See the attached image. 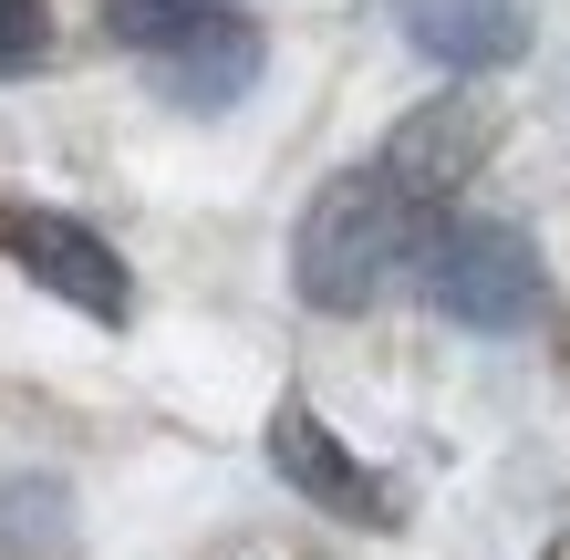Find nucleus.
I'll use <instances>...</instances> for the list:
<instances>
[{"mask_svg":"<svg viewBox=\"0 0 570 560\" xmlns=\"http://www.w3.org/2000/svg\"><path fill=\"white\" fill-rule=\"evenodd\" d=\"M435 228H446V208L374 156V167L332 177L312 208H301L291 281H301V302H312V312H363V302H384L405 271H425V239H435Z\"/></svg>","mask_w":570,"mask_h":560,"instance_id":"f257e3e1","label":"nucleus"},{"mask_svg":"<svg viewBox=\"0 0 570 560\" xmlns=\"http://www.w3.org/2000/svg\"><path fill=\"white\" fill-rule=\"evenodd\" d=\"M425 302L466 333H529L540 322V249L509 218H446L425 239Z\"/></svg>","mask_w":570,"mask_h":560,"instance_id":"f03ea898","label":"nucleus"},{"mask_svg":"<svg viewBox=\"0 0 570 560\" xmlns=\"http://www.w3.org/2000/svg\"><path fill=\"white\" fill-rule=\"evenodd\" d=\"M0 239H11V259L42 291H62V302H73L83 322H125V302H136V291H125V259L94 239L83 218H52V208H21V218H0Z\"/></svg>","mask_w":570,"mask_h":560,"instance_id":"7ed1b4c3","label":"nucleus"},{"mask_svg":"<svg viewBox=\"0 0 570 560\" xmlns=\"http://www.w3.org/2000/svg\"><path fill=\"white\" fill-rule=\"evenodd\" d=\"M271 468H281V478H291L312 509H332V519H394L384 478L363 468V456H353L343 436H332V425H322L312 405H301V394H291V405L271 415Z\"/></svg>","mask_w":570,"mask_h":560,"instance_id":"20e7f679","label":"nucleus"},{"mask_svg":"<svg viewBox=\"0 0 570 560\" xmlns=\"http://www.w3.org/2000/svg\"><path fill=\"white\" fill-rule=\"evenodd\" d=\"M405 42L435 62V73H498V62L529 52V11L519 0H394Z\"/></svg>","mask_w":570,"mask_h":560,"instance_id":"39448f33","label":"nucleus"},{"mask_svg":"<svg viewBox=\"0 0 570 560\" xmlns=\"http://www.w3.org/2000/svg\"><path fill=\"white\" fill-rule=\"evenodd\" d=\"M156 62H166V83H177V105H228V94L259 73V31L249 21H218V31H197V42L156 52Z\"/></svg>","mask_w":570,"mask_h":560,"instance_id":"423d86ee","label":"nucleus"},{"mask_svg":"<svg viewBox=\"0 0 570 560\" xmlns=\"http://www.w3.org/2000/svg\"><path fill=\"white\" fill-rule=\"evenodd\" d=\"M228 11H239V0H105V31L136 42V52H177L197 31H218Z\"/></svg>","mask_w":570,"mask_h":560,"instance_id":"0eeeda50","label":"nucleus"},{"mask_svg":"<svg viewBox=\"0 0 570 560\" xmlns=\"http://www.w3.org/2000/svg\"><path fill=\"white\" fill-rule=\"evenodd\" d=\"M42 0H0V73H21V62H42Z\"/></svg>","mask_w":570,"mask_h":560,"instance_id":"6e6552de","label":"nucleus"}]
</instances>
